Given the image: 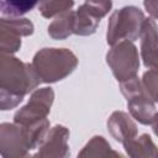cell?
<instances>
[{
  "label": "cell",
  "mask_w": 158,
  "mask_h": 158,
  "mask_svg": "<svg viewBox=\"0 0 158 158\" xmlns=\"http://www.w3.org/2000/svg\"><path fill=\"white\" fill-rule=\"evenodd\" d=\"M41 81L32 64L25 63L12 54L1 53L0 58V109L16 107L26 94Z\"/></svg>",
  "instance_id": "1"
},
{
  "label": "cell",
  "mask_w": 158,
  "mask_h": 158,
  "mask_svg": "<svg viewBox=\"0 0 158 158\" xmlns=\"http://www.w3.org/2000/svg\"><path fill=\"white\" fill-rule=\"evenodd\" d=\"M31 64L42 83H56L77 68L78 58L67 48H42L35 54Z\"/></svg>",
  "instance_id": "2"
},
{
  "label": "cell",
  "mask_w": 158,
  "mask_h": 158,
  "mask_svg": "<svg viewBox=\"0 0 158 158\" xmlns=\"http://www.w3.org/2000/svg\"><path fill=\"white\" fill-rule=\"evenodd\" d=\"M144 14L136 6H123L112 12L107 23L106 42L114 46L121 41H136L139 37Z\"/></svg>",
  "instance_id": "3"
},
{
  "label": "cell",
  "mask_w": 158,
  "mask_h": 158,
  "mask_svg": "<svg viewBox=\"0 0 158 158\" xmlns=\"http://www.w3.org/2000/svg\"><path fill=\"white\" fill-rule=\"evenodd\" d=\"M120 88L127 100V107L131 116L142 125H151L156 115V106L142 81L137 77H133L121 81Z\"/></svg>",
  "instance_id": "4"
},
{
  "label": "cell",
  "mask_w": 158,
  "mask_h": 158,
  "mask_svg": "<svg viewBox=\"0 0 158 158\" xmlns=\"http://www.w3.org/2000/svg\"><path fill=\"white\" fill-rule=\"evenodd\" d=\"M106 62L114 77L120 83L137 77V72L139 69V57L132 41L125 40L114 44L106 54Z\"/></svg>",
  "instance_id": "5"
},
{
  "label": "cell",
  "mask_w": 158,
  "mask_h": 158,
  "mask_svg": "<svg viewBox=\"0 0 158 158\" xmlns=\"http://www.w3.org/2000/svg\"><path fill=\"white\" fill-rule=\"evenodd\" d=\"M54 91L52 88L37 89L32 93L28 102L16 111L14 122L20 126H30L47 118L53 104Z\"/></svg>",
  "instance_id": "6"
},
{
  "label": "cell",
  "mask_w": 158,
  "mask_h": 158,
  "mask_svg": "<svg viewBox=\"0 0 158 158\" xmlns=\"http://www.w3.org/2000/svg\"><path fill=\"white\" fill-rule=\"evenodd\" d=\"M112 7L111 0H85L75 11L74 17V33L79 36L93 35L100 20L109 14Z\"/></svg>",
  "instance_id": "7"
},
{
  "label": "cell",
  "mask_w": 158,
  "mask_h": 158,
  "mask_svg": "<svg viewBox=\"0 0 158 158\" xmlns=\"http://www.w3.org/2000/svg\"><path fill=\"white\" fill-rule=\"evenodd\" d=\"M33 33V23L28 19L2 17L0 20L1 53L12 54L21 47V37Z\"/></svg>",
  "instance_id": "8"
},
{
  "label": "cell",
  "mask_w": 158,
  "mask_h": 158,
  "mask_svg": "<svg viewBox=\"0 0 158 158\" xmlns=\"http://www.w3.org/2000/svg\"><path fill=\"white\" fill-rule=\"evenodd\" d=\"M30 147L23 128L17 123L0 125V153L5 158H19L28 154Z\"/></svg>",
  "instance_id": "9"
},
{
  "label": "cell",
  "mask_w": 158,
  "mask_h": 158,
  "mask_svg": "<svg viewBox=\"0 0 158 158\" xmlns=\"http://www.w3.org/2000/svg\"><path fill=\"white\" fill-rule=\"evenodd\" d=\"M68 139V128L62 125H56L47 132L35 156L41 158H65L69 156Z\"/></svg>",
  "instance_id": "10"
},
{
  "label": "cell",
  "mask_w": 158,
  "mask_h": 158,
  "mask_svg": "<svg viewBox=\"0 0 158 158\" xmlns=\"http://www.w3.org/2000/svg\"><path fill=\"white\" fill-rule=\"evenodd\" d=\"M139 38L143 64L147 68L158 65V27L153 19H144Z\"/></svg>",
  "instance_id": "11"
},
{
  "label": "cell",
  "mask_w": 158,
  "mask_h": 158,
  "mask_svg": "<svg viewBox=\"0 0 158 158\" xmlns=\"http://www.w3.org/2000/svg\"><path fill=\"white\" fill-rule=\"evenodd\" d=\"M107 130L110 135L120 143L125 144L137 137V126L128 114L115 111L107 120Z\"/></svg>",
  "instance_id": "12"
},
{
  "label": "cell",
  "mask_w": 158,
  "mask_h": 158,
  "mask_svg": "<svg viewBox=\"0 0 158 158\" xmlns=\"http://www.w3.org/2000/svg\"><path fill=\"white\" fill-rule=\"evenodd\" d=\"M74 17L75 11L68 10L56 16L48 26V35L53 40H65L74 33Z\"/></svg>",
  "instance_id": "13"
},
{
  "label": "cell",
  "mask_w": 158,
  "mask_h": 158,
  "mask_svg": "<svg viewBox=\"0 0 158 158\" xmlns=\"http://www.w3.org/2000/svg\"><path fill=\"white\" fill-rule=\"evenodd\" d=\"M126 153L130 157H158V148L152 141L151 136L147 133L135 137L132 141L123 144Z\"/></svg>",
  "instance_id": "14"
},
{
  "label": "cell",
  "mask_w": 158,
  "mask_h": 158,
  "mask_svg": "<svg viewBox=\"0 0 158 158\" xmlns=\"http://www.w3.org/2000/svg\"><path fill=\"white\" fill-rule=\"evenodd\" d=\"M107 156H120L115 152L110 143L101 136H94L85 147L78 153V157H107Z\"/></svg>",
  "instance_id": "15"
},
{
  "label": "cell",
  "mask_w": 158,
  "mask_h": 158,
  "mask_svg": "<svg viewBox=\"0 0 158 158\" xmlns=\"http://www.w3.org/2000/svg\"><path fill=\"white\" fill-rule=\"evenodd\" d=\"M40 0H1L0 10L2 17H21L31 11Z\"/></svg>",
  "instance_id": "16"
},
{
  "label": "cell",
  "mask_w": 158,
  "mask_h": 158,
  "mask_svg": "<svg viewBox=\"0 0 158 158\" xmlns=\"http://www.w3.org/2000/svg\"><path fill=\"white\" fill-rule=\"evenodd\" d=\"M73 5L74 0H40L38 10L43 17L51 19L70 10Z\"/></svg>",
  "instance_id": "17"
},
{
  "label": "cell",
  "mask_w": 158,
  "mask_h": 158,
  "mask_svg": "<svg viewBox=\"0 0 158 158\" xmlns=\"http://www.w3.org/2000/svg\"><path fill=\"white\" fill-rule=\"evenodd\" d=\"M142 84L154 102H158V65L149 68L142 77Z\"/></svg>",
  "instance_id": "18"
},
{
  "label": "cell",
  "mask_w": 158,
  "mask_h": 158,
  "mask_svg": "<svg viewBox=\"0 0 158 158\" xmlns=\"http://www.w3.org/2000/svg\"><path fill=\"white\" fill-rule=\"evenodd\" d=\"M143 5L151 17L158 20V0H144Z\"/></svg>",
  "instance_id": "19"
},
{
  "label": "cell",
  "mask_w": 158,
  "mask_h": 158,
  "mask_svg": "<svg viewBox=\"0 0 158 158\" xmlns=\"http://www.w3.org/2000/svg\"><path fill=\"white\" fill-rule=\"evenodd\" d=\"M152 128H153V132H154V135L158 137V112H156V115H154V118H153V121H152Z\"/></svg>",
  "instance_id": "20"
}]
</instances>
